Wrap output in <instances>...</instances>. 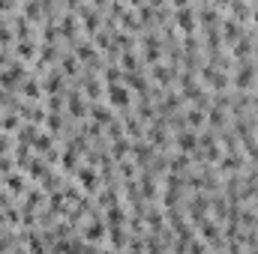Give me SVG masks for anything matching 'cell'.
Returning a JSON list of instances; mask_svg holds the SVG:
<instances>
[{
  "label": "cell",
  "mask_w": 258,
  "mask_h": 254,
  "mask_svg": "<svg viewBox=\"0 0 258 254\" xmlns=\"http://www.w3.org/2000/svg\"><path fill=\"white\" fill-rule=\"evenodd\" d=\"M177 147H180V153H192L195 147H201V141H198L195 132H180L177 135Z\"/></svg>",
  "instance_id": "7a4b0ae2"
},
{
  "label": "cell",
  "mask_w": 258,
  "mask_h": 254,
  "mask_svg": "<svg viewBox=\"0 0 258 254\" xmlns=\"http://www.w3.org/2000/svg\"><path fill=\"white\" fill-rule=\"evenodd\" d=\"M174 21H177V24H180V30H186V33H189V30H192V27H195L192 9H186V6H180V12H177V15H174Z\"/></svg>",
  "instance_id": "3957f363"
},
{
  "label": "cell",
  "mask_w": 258,
  "mask_h": 254,
  "mask_svg": "<svg viewBox=\"0 0 258 254\" xmlns=\"http://www.w3.org/2000/svg\"><path fill=\"white\" fill-rule=\"evenodd\" d=\"M75 174H78V180L84 183V189H87V191H96V174H93L90 168H78Z\"/></svg>",
  "instance_id": "277c9868"
},
{
  "label": "cell",
  "mask_w": 258,
  "mask_h": 254,
  "mask_svg": "<svg viewBox=\"0 0 258 254\" xmlns=\"http://www.w3.org/2000/svg\"><path fill=\"white\" fill-rule=\"evenodd\" d=\"M93 120H99V123H111L108 108H105V105H93Z\"/></svg>",
  "instance_id": "5b68a950"
},
{
  "label": "cell",
  "mask_w": 258,
  "mask_h": 254,
  "mask_svg": "<svg viewBox=\"0 0 258 254\" xmlns=\"http://www.w3.org/2000/svg\"><path fill=\"white\" fill-rule=\"evenodd\" d=\"M108 105L111 108H129V90L117 81V84H108Z\"/></svg>",
  "instance_id": "6da1fadb"
},
{
  "label": "cell",
  "mask_w": 258,
  "mask_h": 254,
  "mask_svg": "<svg viewBox=\"0 0 258 254\" xmlns=\"http://www.w3.org/2000/svg\"><path fill=\"white\" fill-rule=\"evenodd\" d=\"M171 3H177V6H186V0H171Z\"/></svg>",
  "instance_id": "ba28073f"
},
{
  "label": "cell",
  "mask_w": 258,
  "mask_h": 254,
  "mask_svg": "<svg viewBox=\"0 0 258 254\" xmlns=\"http://www.w3.org/2000/svg\"><path fill=\"white\" fill-rule=\"evenodd\" d=\"M24 96L27 99H39L42 93H39V84L36 81H24Z\"/></svg>",
  "instance_id": "8992f818"
},
{
  "label": "cell",
  "mask_w": 258,
  "mask_h": 254,
  "mask_svg": "<svg viewBox=\"0 0 258 254\" xmlns=\"http://www.w3.org/2000/svg\"><path fill=\"white\" fill-rule=\"evenodd\" d=\"M18 54H21V57H33V54H36V45L24 39V42H18Z\"/></svg>",
  "instance_id": "52a82bcc"
},
{
  "label": "cell",
  "mask_w": 258,
  "mask_h": 254,
  "mask_svg": "<svg viewBox=\"0 0 258 254\" xmlns=\"http://www.w3.org/2000/svg\"><path fill=\"white\" fill-rule=\"evenodd\" d=\"M0 27H3V18H0Z\"/></svg>",
  "instance_id": "9c48e42d"
}]
</instances>
